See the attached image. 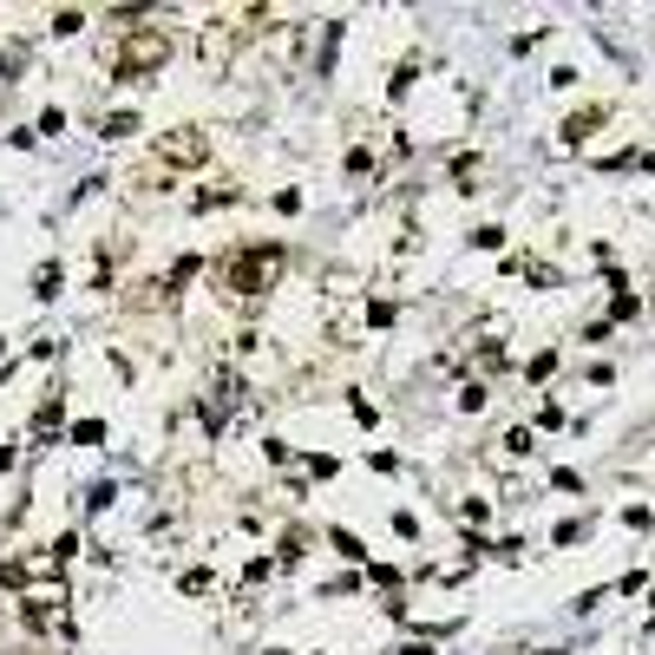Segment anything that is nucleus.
<instances>
[{
  "mask_svg": "<svg viewBox=\"0 0 655 655\" xmlns=\"http://www.w3.org/2000/svg\"><path fill=\"white\" fill-rule=\"evenodd\" d=\"M283 249L276 243H249V249H236L229 263H223V289L236 295V301H256V295L276 289V276H283Z\"/></svg>",
  "mask_w": 655,
  "mask_h": 655,
  "instance_id": "f257e3e1",
  "label": "nucleus"
},
{
  "mask_svg": "<svg viewBox=\"0 0 655 655\" xmlns=\"http://www.w3.org/2000/svg\"><path fill=\"white\" fill-rule=\"evenodd\" d=\"M171 60V33L164 27H132L119 47H112V73L119 79H145Z\"/></svg>",
  "mask_w": 655,
  "mask_h": 655,
  "instance_id": "f03ea898",
  "label": "nucleus"
},
{
  "mask_svg": "<svg viewBox=\"0 0 655 655\" xmlns=\"http://www.w3.org/2000/svg\"><path fill=\"white\" fill-rule=\"evenodd\" d=\"M20 616H27L33 630H53V623L66 616V583H60V577L20 583Z\"/></svg>",
  "mask_w": 655,
  "mask_h": 655,
  "instance_id": "7ed1b4c3",
  "label": "nucleus"
},
{
  "mask_svg": "<svg viewBox=\"0 0 655 655\" xmlns=\"http://www.w3.org/2000/svg\"><path fill=\"white\" fill-rule=\"evenodd\" d=\"M204 157H211V139L197 125H177L157 139V164H204Z\"/></svg>",
  "mask_w": 655,
  "mask_h": 655,
  "instance_id": "20e7f679",
  "label": "nucleus"
},
{
  "mask_svg": "<svg viewBox=\"0 0 655 655\" xmlns=\"http://www.w3.org/2000/svg\"><path fill=\"white\" fill-rule=\"evenodd\" d=\"M229 47H236V27H229V20H211V27H204V40H197L204 66H223V60H229Z\"/></svg>",
  "mask_w": 655,
  "mask_h": 655,
  "instance_id": "39448f33",
  "label": "nucleus"
},
{
  "mask_svg": "<svg viewBox=\"0 0 655 655\" xmlns=\"http://www.w3.org/2000/svg\"><path fill=\"white\" fill-rule=\"evenodd\" d=\"M596 125H603V112H596V105H590V112H577V119L564 125V145H583V139H590Z\"/></svg>",
  "mask_w": 655,
  "mask_h": 655,
  "instance_id": "423d86ee",
  "label": "nucleus"
},
{
  "mask_svg": "<svg viewBox=\"0 0 655 655\" xmlns=\"http://www.w3.org/2000/svg\"><path fill=\"white\" fill-rule=\"evenodd\" d=\"M33 295H40V301H53V295H60V263H40V276H33Z\"/></svg>",
  "mask_w": 655,
  "mask_h": 655,
  "instance_id": "0eeeda50",
  "label": "nucleus"
},
{
  "mask_svg": "<svg viewBox=\"0 0 655 655\" xmlns=\"http://www.w3.org/2000/svg\"><path fill=\"white\" fill-rule=\"evenodd\" d=\"M328 544H335V551H341V557H355V564H361L367 551H361V538H355V531H341V524H335V531H328Z\"/></svg>",
  "mask_w": 655,
  "mask_h": 655,
  "instance_id": "6e6552de",
  "label": "nucleus"
},
{
  "mask_svg": "<svg viewBox=\"0 0 655 655\" xmlns=\"http://www.w3.org/2000/svg\"><path fill=\"white\" fill-rule=\"evenodd\" d=\"M53 427H60V400H47V407L33 413V433L40 439H53Z\"/></svg>",
  "mask_w": 655,
  "mask_h": 655,
  "instance_id": "1a4fd4ad",
  "label": "nucleus"
},
{
  "mask_svg": "<svg viewBox=\"0 0 655 655\" xmlns=\"http://www.w3.org/2000/svg\"><path fill=\"white\" fill-rule=\"evenodd\" d=\"M132 132H139V119H132V112H112V119H105V139H132Z\"/></svg>",
  "mask_w": 655,
  "mask_h": 655,
  "instance_id": "9d476101",
  "label": "nucleus"
},
{
  "mask_svg": "<svg viewBox=\"0 0 655 655\" xmlns=\"http://www.w3.org/2000/svg\"><path fill=\"white\" fill-rule=\"evenodd\" d=\"M459 407H465V413H479V407H485V380H465V393H459Z\"/></svg>",
  "mask_w": 655,
  "mask_h": 655,
  "instance_id": "9b49d317",
  "label": "nucleus"
},
{
  "mask_svg": "<svg viewBox=\"0 0 655 655\" xmlns=\"http://www.w3.org/2000/svg\"><path fill=\"white\" fill-rule=\"evenodd\" d=\"M79 27H85V13H79V7H66V13H53V33H79Z\"/></svg>",
  "mask_w": 655,
  "mask_h": 655,
  "instance_id": "f8f14e48",
  "label": "nucleus"
},
{
  "mask_svg": "<svg viewBox=\"0 0 655 655\" xmlns=\"http://www.w3.org/2000/svg\"><path fill=\"white\" fill-rule=\"evenodd\" d=\"M472 243H479V249H499V243H505V229H499V223H485V229H472Z\"/></svg>",
  "mask_w": 655,
  "mask_h": 655,
  "instance_id": "ddd939ff",
  "label": "nucleus"
},
{
  "mask_svg": "<svg viewBox=\"0 0 655 655\" xmlns=\"http://www.w3.org/2000/svg\"><path fill=\"white\" fill-rule=\"evenodd\" d=\"M73 439H79V446H99V439H105V427H99V420H79Z\"/></svg>",
  "mask_w": 655,
  "mask_h": 655,
  "instance_id": "4468645a",
  "label": "nucleus"
},
{
  "mask_svg": "<svg viewBox=\"0 0 655 655\" xmlns=\"http://www.w3.org/2000/svg\"><path fill=\"white\" fill-rule=\"evenodd\" d=\"M393 655H439V649H433V643H400Z\"/></svg>",
  "mask_w": 655,
  "mask_h": 655,
  "instance_id": "2eb2a0df",
  "label": "nucleus"
},
{
  "mask_svg": "<svg viewBox=\"0 0 655 655\" xmlns=\"http://www.w3.org/2000/svg\"><path fill=\"white\" fill-rule=\"evenodd\" d=\"M544 655H571V649H544Z\"/></svg>",
  "mask_w": 655,
  "mask_h": 655,
  "instance_id": "dca6fc26",
  "label": "nucleus"
}]
</instances>
